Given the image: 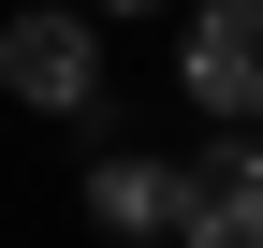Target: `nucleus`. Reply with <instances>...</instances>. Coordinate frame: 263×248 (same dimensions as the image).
Returning <instances> with one entry per match:
<instances>
[{"label":"nucleus","instance_id":"obj_1","mask_svg":"<svg viewBox=\"0 0 263 248\" xmlns=\"http://www.w3.org/2000/svg\"><path fill=\"white\" fill-rule=\"evenodd\" d=\"M0 88H15L29 117H88L103 102V15H88V0H29V15L0 29Z\"/></svg>","mask_w":263,"mask_h":248},{"label":"nucleus","instance_id":"obj_2","mask_svg":"<svg viewBox=\"0 0 263 248\" xmlns=\"http://www.w3.org/2000/svg\"><path fill=\"white\" fill-rule=\"evenodd\" d=\"M176 248H263V117H219L205 161H176Z\"/></svg>","mask_w":263,"mask_h":248},{"label":"nucleus","instance_id":"obj_5","mask_svg":"<svg viewBox=\"0 0 263 248\" xmlns=\"http://www.w3.org/2000/svg\"><path fill=\"white\" fill-rule=\"evenodd\" d=\"M88 15H161V0H88Z\"/></svg>","mask_w":263,"mask_h":248},{"label":"nucleus","instance_id":"obj_3","mask_svg":"<svg viewBox=\"0 0 263 248\" xmlns=\"http://www.w3.org/2000/svg\"><path fill=\"white\" fill-rule=\"evenodd\" d=\"M176 88H190L205 117H263V0H190Z\"/></svg>","mask_w":263,"mask_h":248},{"label":"nucleus","instance_id":"obj_4","mask_svg":"<svg viewBox=\"0 0 263 248\" xmlns=\"http://www.w3.org/2000/svg\"><path fill=\"white\" fill-rule=\"evenodd\" d=\"M88 219L103 234H176V161H146V146H117V161H88Z\"/></svg>","mask_w":263,"mask_h":248}]
</instances>
